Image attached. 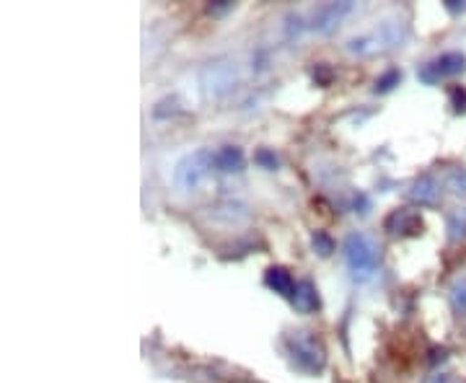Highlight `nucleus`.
<instances>
[{"instance_id": "obj_19", "label": "nucleus", "mask_w": 466, "mask_h": 383, "mask_svg": "<svg viewBox=\"0 0 466 383\" xmlns=\"http://www.w3.org/2000/svg\"><path fill=\"white\" fill-rule=\"evenodd\" d=\"M314 81H317V86H321V88H327V86H332V81L337 78V73H334L332 66H327V63H319L317 67H314Z\"/></svg>"}, {"instance_id": "obj_7", "label": "nucleus", "mask_w": 466, "mask_h": 383, "mask_svg": "<svg viewBox=\"0 0 466 383\" xmlns=\"http://www.w3.org/2000/svg\"><path fill=\"white\" fill-rule=\"evenodd\" d=\"M422 228H425V223H422L420 213L410 210V207H397L383 220V231L391 236H420Z\"/></svg>"}, {"instance_id": "obj_24", "label": "nucleus", "mask_w": 466, "mask_h": 383, "mask_svg": "<svg viewBox=\"0 0 466 383\" xmlns=\"http://www.w3.org/2000/svg\"><path fill=\"white\" fill-rule=\"evenodd\" d=\"M428 383H451V381L446 373H435V376H431V378H428Z\"/></svg>"}, {"instance_id": "obj_16", "label": "nucleus", "mask_w": 466, "mask_h": 383, "mask_svg": "<svg viewBox=\"0 0 466 383\" xmlns=\"http://www.w3.org/2000/svg\"><path fill=\"white\" fill-rule=\"evenodd\" d=\"M446 189L456 197H466V168H451L446 174Z\"/></svg>"}, {"instance_id": "obj_15", "label": "nucleus", "mask_w": 466, "mask_h": 383, "mask_svg": "<svg viewBox=\"0 0 466 383\" xmlns=\"http://www.w3.org/2000/svg\"><path fill=\"white\" fill-rule=\"evenodd\" d=\"M449 298L456 314H466V275L464 277H456V280H453V285H451V290H449Z\"/></svg>"}, {"instance_id": "obj_2", "label": "nucleus", "mask_w": 466, "mask_h": 383, "mask_svg": "<svg viewBox=\"0 0 466 383\" xmlns=\"http://www.w3.org/2000/svg\"><path fill=\"white\" fill-rule=\"evenodd\" d=\"M285 352L290 355L293 366L309 373V376H319L327 368V350L311 332H293L283 337Z\"/></svg>"}, {"instance_id": "obj_8", "label": "nucleus", "mask_w": 466, "mask_h": 383, "mask_svg": "<svg viewBox=\"0 0 466 383\" xmlns=\"http://www.w3.org/2000/svg\"><path fill=\"white\" fill-rule=\"evenodd\" d=\"M350 11H352V3H327V5H321L314 14L311 29L319 34H332Z\"/></svg>"}, {"instance_id": "obj_22", "label": "nucleus", "mask_w": 466, "mask_h": 383, "mask_svg": "<svg viewBox=\"0 0 466 383\" xmlns=\"http://www.w3.org/2000/svg\"><path fill=\"white\" fill-rule=\"evenodd\" d=\"M231 8H233V3H228V0H220V3L208 5V14H210V16H223V14H228Z\"/></svg>"}, {"instance_id": "obj_10", "label": "nucleus", "mask_w": 466, "mask_h": 383, "mask_svg": "<svg viewBox=\"0 0 466 383\" xmlns=\"http://www.w3.org/2000/svg\"><path fill=\"white\" fill-rule=\"evenodd\" d=\"M244 164H247V158L238 146H223V148L213 150V166L220 174H238V171H244Z\"/></svg>"}, {"instance_id": "obj_11", "label": "nucleus", "mask_w": 466, "mask_h": 383, "mask_svg": "<svg viewBox=\"0 0 466 383\" xmlns=\"http://www.w3.org/2000/svg\"><path fill=\"white\" fill-rule=\"evenodd\" d=\"M290 303H293V308L299 314H314V311H319L321 300H319L317 285L311 283V280H299L293 296H290Z\"/></svg>"}, {"instance_id": "obj_5", "label": "nucleus", "mask_w": 466, "mask_h": 383, "mask_svg": "<svg viewBox=\"0 0 466 383\" xmlns=\"http://www.w3.org/2000/svg\"><path fill=\"white\" fill-rule=\"evenodd\" d=\"M238 81V70L228 60H218V63H210V66L202 67L200 73V86L202 94L208 99H220L231 91L233 86Z\"/></svg>"}, {"instance_id": "obj_21", "label": "nucleus", "mask_w": 466, "mask_h": 383, "mask_svg": "<svg viewBox=\"0 0 466 383\" xmlns=\"http://www.w3.org/2000/svg\"><path fill=\"white\" fill-rule=\"evenodd\" d=\"M451 101H453V109H456V112L466 109V91H464V88H451Z\"/></svg>"}, {"instance_id": "obj_17", "label": "nucleus", "mask_w": 466, "mask_h": 383, "mask_svg": "<svg viewBox=\"0 0 466 383\" xmlns=\"http://www.w3.org/2000/svg\"><path fill=\"white\" fill-rule=\"evenodd\" d=\"M446 231H449L451 241H461L466 238V213L456 210L446 217Z\"/></svg>"}, {"instance_id": "obj_23", "label": "nucleus", "mask_w": 466, "mask_h": 383, "mask_svg": "<svg viewBox=\"0 0 466 383\" xmlns=\"http://www.w3.org/2000/svg\"><path fill=\"white\" fill-rule=\"evenodd\" d=\"M446 8H449L451 14H464L466 3H456V0H449V3H446Z\"/></svg>"}, {"instance_id": "obj_18", "label": "nucleus", "mask_w": 466, "mask_h": 383, "mask_svg": "<svg viewBox=\"0 0 466 383\" xmlns=\"http://www.w3.org/2000/svg\"><path fill=\"white\" fill-rule=\"evenodd\" d=\"M311 249L314 254H319L321 259H327V257H332L334 254V238L327 231H314L311 236Z\"/></svg>"}, {"instance_id": "obj_1", "label": "nucleus", "mask_w": 466, "mask_h": 383, "mask_svg": "<svg viewBox=\"0 0 466 383\" xmlns=\"http://www.w3.org/2000/svg\"><path fill=\"white\" fill-rule=\"evenodd\" d=\"M345 251V262H348L350 275L355 283H368L376 277L379 267H381V247L373 236L363 234V231H352L342 244Z\"/></svg>"}, {"instance_id": "obj_3", "label": "nucleus", "mask_w": 466, "mask_h": 383, "mask_svg": "<svg viewBox=\"0 0 466 383\" xmlns=\"http://www.w3.org/2000/svg\"><path fill=\"white\" fill-rule=\"evenodd\" d=\"M404 34H407V24H401V21H383L376 32L350 39L348 50L352 52V55H363V57L381 55V52L400 47L401 42H404Z\"/></svg>"}, {"instance_id": "obj_20", "label": "nucleus", "mask_w": 466, "mask_h": 383, "mask_svg": "<svg viewBox=\"0 0 466 383\" xmlns=\"http://www.w3.org/2000/svg\"><path fill=\"white\" fill-rule=\"evenodd\" d=\"M254 164L267 168V171H275V168H278V156H275L269 148H259L257 153H254Z\"/></svg>"}, {"instance_id": "obj_13", "label": "nucleus", "mask_w": 466, "mask_h": 383, "mask_svg": "<svg viewBox=\"0 0 466 383\" xmlns=\"http://www.w3.org/2000/svg\"><path fill=\"white\" fill-rule=\"evenodd\" d=\"M265 285L272 293H278L283 298H290L293 290H296V280H293V275L285 267H269L265 272Z\"/></svg>"}, {"instance_id": "obj_4", "label": "nucleus", "mask_w": 466, "mask_h": 383, "mask_svg": "<svg viewBox=\"0 0 466 383\" xmlns=\"http://www.w3.org/2000/svg\"><path fill=\"white\" fill-rule=\"evenodd\" d=\"M213 168H216L213 166V150H192V153H187L182 161L177 164V168H174V184H177L182 192H192V189H198V186L208 179V174H210Z\"/></svg>"}, {"instance_id": "obj_6", "label": "nucleus", "mask_w": 466, "mask_h": 383, "mask_svg": "<svg viewBox=\"0 0 466 383\" xmlns=\"http://www.w3.org/2000/svg\"><path fill=\"white\" fill-rule=\"evenodd\" d=\"M466 70V55L464 52L453 50L443 52L441 57H435L433 63H425V66L417 70V78L422 84L435 86L441 84L443 78H453V76H461Z\"/></svg>"}, {"instance_id": "obj_14", "label": "nucleus", "mask_w": 466, "mask_h": 383, "mask_svg": "<svg viewBox=\"0 0 466 383\" xmlns=\"http://www.w3.org/2000/svg\"><path fill=\"white\" fill-rule=\"evenodd\" d=\"M401 84V70L400 67H389L383 76L376 78V84H373V91L376 94H389V91H394L397 86Z\"/></svg>"}, {"instance_id": "obj_12", "label": "nucleus", "mask_w": 466, "mask_h": 383, "mask_svg": "<svg viewBox=\"0 0 466 383\" xmlns=\"http://www.w3.org/2000/svg\"><path fill=\"white\" fill-rule=\"evenodd\" d=\"M208 217H210L213 223L241 226V223H247V220H249V213H247V207H244V205H238V202H218V205L210 207Z\"/></svg>"}, {"instance_id": "obj_9", "label": "nucleus", "mask_w": 466, "mask_h": 383, "mask_svg": "<svg viewBox=\"0 0 466 383\" xmlns=\"http://www.w3.org/2000/svg\"><path fill=\"white\" fill-rule=\"evenodd\" d=\"M407 195L420 207H433L441 200V184L435 182V176H431V174H422V176H417L415 182H412Z\"/></svg>"}]
</instances>
